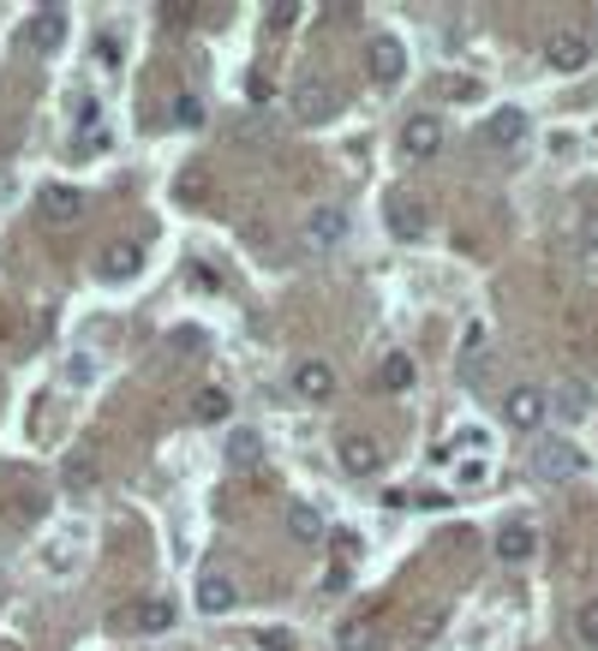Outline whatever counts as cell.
<instances>
[{
  "label": "cell",
  "mask_w": 598,
  "mask_h": 651,
  "mask_svg": "<svg viewBox=\"0 0 598 651\" xmlns=\"http://www.w3.org/2000/svg\"><path fill=\"white\" fill-rule=\"evenodd\" d=\"M587 412H592V389H587V382H563V389H557V419L580 424Z\"/></svg>",
  "instance_id": "cell-22"
},
{
  "label": "cell",
  "mask_w": 598,
  "mask_h": 651,
  "mask_svg": "<svg viewBox=\"0 0 598 651\" xmlns=\"http://www.w3.org/2000/svg\"><path fill=\"white\" fill-rule=\"evenodd\" d=\"M485 479H491V466H485V461H461V472H455V484H466V491H479Z\"/></svg>",
  "instance_id": "cell-28"
},
{
  "label": "cell",
  "mask_w": 598,
  "mask_h": 651,
  "mask_svg": "<svg viewBox=\"0 0 598 651\" xmlns=\"http://www.w3.org/2000/svg\"><path fill=\"white\" fill-rule=\"evenodd\" d=\"M401 150L419 156V161L437 156V150H443V120H437V114H413V120L401 126Z\"/></svg>",
  "instance_id": "cell-8"
},
{
  "label": "cell",
  "mask_w": 598,
  "mask_h": 651,
  "mask_svg": "<svg viewBox=\"0 0 598 651\" xmlns=\"http://www.w3.org/2000/svg\"><path fill=\"white\" fill-rule=\"evenodd\" d=\"M287 532H294L300 544H317L324 538V514H317L312 502H287Z\"/></svg>",
  "instance_id": "cell-23"
},
{
  "label": "cell",
  "mask_w": 598,
  "mask_h": 651,
  "mask_svg": "<svg viewBox=\"0 0 598 651\" xmlns=\"http://www.w3.org/2000/svg\"><path fill=\"white\" fill-rule=\"evenodd\" d=\"M413 359L407 353H384V365H377V389H389V395H401V389H413Z\"/></svg>",
  "instance_id": "cell-20"
},
{
  "label": "cell",
  "mask_w": 598,
  "mask_h": 651,
  "mask_svg": "<svg viewBox=\"0 0 598 651\" xmlns=\"http://www.w3.org/2000/svg\"><path fill=\"white\" fill-rule=\"evenodd\" d=\"M545 412H550V401H545V389H533V382H515V389H508V401H503V419L515 424V431H538V424H545Z\"/></svg>",
  "instance_id": "cell-3"
},
{
  "label": "cell",
  "mask_w": 598,
  "mask_h": 651,
  "mask_svg": "<svg viewBox=\"0 0 598 651\" xmlns=\"http://www.w3.org/2000/svg\"><path fill=\"white\" fill-rule=\"evenodd\" d=\"M335 645H342V651H377V645H384V633H377L371 621L359 616V621H342V633H335Z\"/></svg>",
  "instance_id": "cell-24"
},
{
  "label": "cell",
  "mask_w": 598,
  "mask_h": 651,
  "mask_svg": "<svg viewBox=\"0 0 598 651\" xmlns=\"http://www.w3.org/2000/svg\"><path fill=\"white\" fill-rule=\"evenodd\" d=\"M91 479H96V454H72V461H66V484H72V491H84Z\"/></svg>",
  "instance_id": "cell-27"
},
{
  "label": "cell",
  "mask_w": 598,
  "mask_h": 651,
  "mask_svg": "<svg viewBox=\"0 0 598 651\" xmlns=\"http://www.w3.org/2000/svg\"><path fill=\"white\" fill-rule=\"evenodd\" d=\"M72 120H78V132H84V126H96V120H102V102H96V96H78V108H72Z\"/></svg>",
  "instance_id": "cell-29"
},
{
  "label": "cell",
  "mask_w": 598,
  "mask_h": 651,
  "mask_svg": "<svg viewBox=\"0 0 598 651\" xmlns=\"http://www.w3.org/2000/svg\"><path fill=\"white\" fill-rule=\"evenodd\" d=\"M245 96H252V102H270V78H264V72H252V78H245Z\"/></svg>",
  "instance_id": "cell-32"
},
{
  "label": "cell",
  "mask_w": 598,
  "mask_h": 651,
  "mask_svg": "<svg viewBox=\"0 0 598 651\" xmlns=\"http://www.w3.org/2000/svg\"><path fill=\"white\" fill-rule=\"evenodd\" d=\"M347 586H354V580H347V561H335V568L324 574V591H347Z\"/></svg>",
  "instance_id": "cell-31"
},
{
  "label": "cell",
  "mask_w": 598,
  "mask_h": 651,
  "mask_svg": "<svg viewBox=\"0 0 598 651\" xmlns=\"http://www.w3.org/2000/svg\"><path fill=\"white\" fill-rule=\"evenodd\" d=\"M222 461H228L233 472L264 466V437H258V431H228V442H222Z\"/></svg>",
  "instance_id": "cell-14"
},
{
  "label": "cell",
  "mask_w": 598,
  "mask_h": 651,
  "mask_svg": "<svg viewBox=\"0 0 598 651\" xmlns=\"http://www.w3.org/2000/svg\"><path fill=\"white\" fill-rule=\"evenodd\" d=\"M294 395H300V401H329V395H335V371H329V365L324 359H305V365H294Z\"/></svg>",
  "instance_id": "cell-11"
},
{
  "label": "cell",
  "mask_w": 598,
  "mask_h": 651,
  "mask_svg": "<svg viewBox=\"0 0 598 651\" xmlns=\"http://www.w3.org/2000/svg\"><path fill=\"white\" fill-rule=\"evenodd\" d=\"M384 221H389V233H396L401 245H419V240H426V228H431L426 203H419L413 191H389V198H384Z\"/></svg>",
  "instance_id": "cell-2"
},
{
  "label": "cell",
  "mask_w": 598,
  "mask_h": 651,
  "mask_svg": "<svg viewBox=\"0 0 598 651\" xmlns=\"http://www.w3.org/2000/svg\"><path fill=\"white\" fill-rule=\"evenodd\" d=\"M0 651H19V645H0Z\"/></svg>",
  "instance_id": "cell-34"
},
{
  "label": "cell",
  "mask_w": 598,
  "mask_h": 651,
  "mask_svg": "<svg viewBox=\"0 0 598 651\" xmlns=\"http://www.w3.org/2000/svg\"><path fill=\"white\" fill-rule=\"evenodd\" d=\"M592 61V42L580 36V31H557V36H545V66L550 72H580Z\"/></svg>",
  "instance_id": "cell-6"
},
{
  "label": "cell",
  "mask_w": 598,
  "mask_h": 651,
  "mask_svg": "<svg viewBox=\"0 0 598 651\" xmlns=\"http://www.w3.org/2000/svg\"><path fill=\"white\" fill-rule=\"evenodd\" d=\"M575 633H580V645H592L598 651V598L580 603V616H575Z\"/></svg>",
  "instance_id": "cell-25"
},
{
  "label": "cell",
  "mask_w": 598,
  "mask_h": 651,
  "mask_svg": "<svg viewBox=\"0 0 598 651\" xmlns=\"http://www.w3.org/2000/svg\"><path fill=\"white\" fill-rule=\"evenodd\" d=\"M233 603H240V586H233L228 574H203L198 580V610L203 616H228Z\"/></svg>",
  "instance_id": "cell-13"
},
{
  "label": "cell",
  "mask_w": 598,
  "mask_h": 651,
  "mask_svg": "<svg viewBox=\"0 0 598 651\" xmlns=\"http://www.w3.org/2000/svg\"><path fill=\"white\" fill-rule=\"evenodd\" d=\"M36 216L54 221V228H72V221L84 216V191H78V186H61V180L42 186V191H36Z\"/></svg>",
  "instance_id": "cell-4"
},
{
  "label": "cell",
  "mask_w": 598,
  "mask_h": 651,
  "mask_svg": "<svg viewBox=\"0 0 598 651\" xmlns=\"http://www.w3.org/2000/svg\"><path fill=\"white\" fill-rule=\"evenodd\" d=\"M533 550H538V532H533L527 521H508V526L497 532V561H508V568L533 561Z\"/></svg>",
  "instance_id": "cell-12"
},
{
  "label": "cell",
  "mask_w": 598,
  "mask_h": 651,
  "mask_svg": "<svg viewBox=\"0 0 598 651\" xmlns=\"http://www.w3.org/2000/svg\"><path fill=\"white\" fill-rule=\"evenodd\" d=\"M443 96H449V102H479V96H485V84H479V78H461V72H455V78H443Z\"/></svg>",
  "instance_id": "cell-26"
},
{
  "label": "cell",
  "mask_w": 598,
  "mask_h": 651,
  "mask_svg": "<svg viewBox=\"0 0 598 651\" xmlns=\"http://www.w3.org/2000/svg\"><path fill=\"white\" fill-rule=\"evenodd\" d=\"M580 233H587V245L598 251V210H587V221H580Z\"/></svg>",
  "instance_id": "cell-33"
},
{
  "label": "cell",
  "mask_w": 598,
  "mask_h": 651,
  "mask_svg": "<svg viewBox=\"0 0 598 651\" xmlns=\"http://www.w3.org/2000/svg\"><path fill=\"white\" fill-rule=\"evenodd\" d=\"M192 412L198 424H228V412H233V395L228 389H210V382H203V389H192Z\"/></svg>",
  "instance_id": "cell-18"
},
{
  "label": "cell",
  "mask_w": 598,
  "mask_h": 651,
  "mask_svg": "<svg viewBox=\"0 0 598 651\" xmlns=\"http://www.w3.org/2000/svg\"><path fill=\"white\" fill-rule=\"evenodd\" d=\"M366 66H371V84H384V91H396V84L407 78V54L396 36H371L366 49Z\"/></svg>",
  "instance_id": "cell-5"
},
{
  "label": "cell",
  "mask_w": 598,
  "mask_h": 651,
  "mask_svg": "<svg viewBox=\"0 0 598 651\" xmlns=\"http://www.w3.org/2000/svg\"><path fill=\"white\" fill-rule=\"evenodd\" d=\"M533 479H545V484H563V479H580V466H587V454L575 449L568 437H538L533 442Z\"/></svg>",
  "instance_id": "cell-1"
},
{
  "label": "cell",
  "mask_w": 598,
  "mask_h": 651,
  "mask_svg": "<svg viewBox=\"0 0 598 651\" xmlns=\"http://www.w3.org/2000/svg\"><path fill=\"white\" fill-rule=\"evenodd\" d=\"M294 114H300L305 126L329 120V114H335V84H317V78H305L300 91H294Z\"/></svg>",
  "instance_id": "cell-10"
},
{
  "label": "cell",
  "mask_w": 598,
  "mask_h": 651,
  "mask_svg": "<svg viewBox=\"0 0 598 651\" xmlns=\"http://www.w3.org/2000/svg\"><path fill=\"white\" fill-rule=\"evenodd\" d=\"M133 628L138 633H168L174 628V603L168 598H138L133 603Z\"/></svg>",
  "instance_id": "cell-19"
},
{
  "label": "cell",
  "mask_w": 598,
  "mask_h": 651,
  "mask_svg": "<svg viewBox=\"0 0 598 651\" xmlns=\"http://www.w3.org/2000/svg\"><path fill=\"white\" fill-rule=\"evenodd\" d=\"M24 36H31V49H36V54H54V49L66 42V12H61V7H42Z\"/></svg>",
  "instance_id": "cell-15"
},
{
  "label": "cell",
  "mask_w": 598,
  "mask_h": 651,
  "mask_svg": "<svg viewBox=\"0 0 598 651\" xmlns=\"http://www.w3.org/2000/svg\"><path fill=\"white\" fill-rule=\"evenodd\" d=\"M342 466L354 472V479H371V472L384 466V449H377L371 437H342Z\"/></svg>",
  "instance_id": "cell-17"
},
{
  "label": "cell",
  "mask_w": 598,
  "mask_h": 651,
  "mask_svg": "<svg viewBox=\"0 0 598 651\" xmlns=\"http://www.w3.org/2000/svg\"><path fill=\"white\" fill-rule=\"evenodd\" d=\"M174 198H180V203H203V198H210V168H203V161H186V168L174 174Z\"/></svg>",
  "instance_id": "cell-21"
},
{
  "label": "cell",
  "mask_w": 598,
  "mask_h": 651,
  "mask_svg": "<svg viewBox=\"0 0 598 651\" xmlns=\"http://www.w3.org/2000/svg\"><path fill=\"white\" fill-rule=\"evenodd\" d=\"M342 240H347V210H342V203H317V210L305 216V245L329 251V245H342Z\"/></svg>",
  "instance_id": "cell-7"
},
{
  "label": "cell",
  "mask_w": 598,
  "mask_h": 651,
  "mask_svg": "<svg viewBox=\"0 0 598 651\" xmlns=\"http://www.w3.org/2000/svg\"><path fill=\"white\" fill-rule=\"evenodd\" d=\"M138 263H144V251L133 240H114V245H102L96 251V275L102 281H126V275H138Z\"/></svg>",
  "instance_id": "cell-9"
},
{
  "label": "cell",
  "mask_w": 598,
  "mask_h": 651,
  "mask_svg": "<svg viewBox=\"0 0 598 651\" xmlns=\"http://www.w3.org/2000/svg\"><path fill=\"white\" fill-rule=\"evenodd\" d=\"M521 138H527V114L521 108H497L485 120V144H497V150H515Z\"/></svg>",
  "instance_id": "cell-16"
},
{
  "label": "cell",
  "mask_w": 598,
  "mask_h": 651,
  "mask_svg": "<svg viewBox=\"0 0 598 651\" xmlns=\"http://www.w3.org/2000/svg\"><path fill=\"white\" fill-rule=\"evenodd\" d=\"M174 120H180V126H198V120H203L198 96H180V102H174Z\"/></svg>",
  "instance_id": "cell-30"
}]
</instances>
